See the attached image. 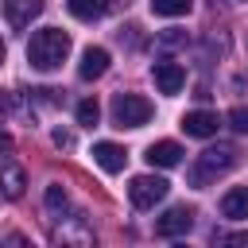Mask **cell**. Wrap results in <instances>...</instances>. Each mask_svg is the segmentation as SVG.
Listing matches in <instances>:
<instances>
[{
  "label": "cell",
  "instance_id": "25",
  "mask_svg": "<svg viewBox=\"0 0 248 248\" xmlns=\"http://www.w3.org/2000/svg\"><path fill=\"white\" fill-rule=\"evenodd\" d=\"M112 4H128V0H112Z\"/></svg>",
  "mask_w": 248,
  "mask_h": 248
},
{
  "label": "cell",
  "instance_id": "21",
  "mask_svg": "<svg viewBox=\"0 0 248 248\" xmlns=\"http://www.w3.org/2000/svg\"><path fill=\"white\" fill-rule=\"evenodd\" d=\"M54 143H58V147H70V143H74V136H70V132H62V128H58V132H54Z\"/></svg>",
  "mask_w": 248,
  "mask_h": 248
},
{
  "label": "cell",
  "instance_id": "14",
  "mask_svg": "<svg viewBox=\"0 0 248 248\" xmlns=\"http://www.w3.org/2000/svg\"><path fill=\"white\" fill-rule=\"evenodd\" d=\"M66 8H70V16L81 19V23H93V19L105 16V4H101V0H66Z\"/></svg>",
  "mask_w": 248,
  "mask_h": 248
},
{
  "label": "cell",
  "instance_id": "7",
  "mask_svg": "<svg viewBox=\"0 0 248 248\" xmlns=\"http://www.w3.org/2000/svg\"><path fill=\"white\" fill-rule=\"evenodd\" d=\"M89 155H93V163H97L101 170H108V174H120V170H124V163H128L124 147H120V143H112V140H97Z\"/></svg>",
  "mask_w": 248,
  "mask_h": 248
},
{
  "label": "cell",
  "instance_id": "3",
  "mask_svg": "<svg viewBox=\"0 0 248 248\" xmlns=\"http://www.w3.org/2000/svg\"><path fill=\"white\" fill-rule=\"evenodd\" d=\"M151 101L147 97H140V93H116L112 97V120H116V128H143L147 120H151Z\"/></svg>",
  "mask_w": 248,
  "mask_h": 248
},
{
  "label": "cell",
  "instance_id": "20",
  "mask_svg": "<svg viewBox=\"0 0 248 248\" xmlns=\"http://www.w3.org/2000/svg\"><path fill=\"white\" fill-rule=\"evenodd\" d=\"M221 244H236V248H248V232H229V236H217Z\"/></svg>",
  "mask_w": 248,
  "mask_h": 248
},
{
  "label": "cell",
  "instance_id": "9",
  "mask_svg": "<svg viewBox=\"0 0 248 248\" xmlns=\"http://www.w3.org/2000/svg\"><path fill=\"white\" fill-rule=\"evenodd\" d=\"M182 155H186V151H182L174 140H159V143H151V147H147V155H143V159H147L151 167H178V163H182Z\"/></svg>",
  "mask_w": 248,
  "mask_h": 248
},
{
  "label": "cell",
  "instance_id": "17",
  "mask_svg": "<svg viewBox=\"0 0 248 248\" xmlns=\"http://www.w3.org/2000/svg\"><path fill=\"white\" fill-rule=\"evenodd\" d=\"M46 209H50V213H62V209H66V190H62L58 182L46 186Z\"/></svg>",
  "mask_w": 248,
  "mask_h": 248
},
{
  "label": "cell",
  "instance_id": "23",
  "mask_svg": "<svg viewBox=\"0 0 248 248\" xmlns=\"http://www.w3.org/2000/svg\"><path fill=\"white\" fill-rule=\"evenodd\" d=\"M4 108H8V97H4V93H0V112H4Z\"/></svg>",
  "mask_w": 248,
  "mask_h": 248
},
{
  "label": "cell",
  "instance_id": "13",
  "mask_svg": "<svg viewBox=\"0 0 248 248\" xmlns=\"http://www.w3.org/2000/svg\"><path fill=\"white\" fill-rule=\"evenodd\" d=\"M0 194H4V198H12V202L23 194V170H19V167H12V163H8V167H0Z\"/></svg>",
  "mask_w": 248,
  "mask_h": 248
},
{
  "label": "cell",
  "instance_id": "10",
  "mask_svg": "<svg viewBox=\"0 0 248 248\" xmlns=\"http://www.w3.org/2000/svg\"><path fill=\"white\" fill-rule=\"evenodd\" d=\"M43 12V0H4V16L12 27H27Z\"/></svg>",
  "mask_w": 248,
  "mask_h": 248
},
{
  "label": "cell",
  "instance_id": "15",
  "mask_svg": "<svg viewBox=\"0 0 248 248\" xmlns=\"http://www.w3.org/2000/svg\"><path fill=\"white\" fill-rule=\"evenodd\" d=\"M151 12L174 19V16H186V12H190V0H151Z\"/></svg>",
  "mask_w": 248,
  "mask_h": 248
},
{
  "label": "cell",
  "instance_id": "22",
  "mask_svg": "<svg viewBox=\"0 0 248 248\" xmlns=\"http://www.w3.org/2000/svg\"><path fill=\"white\" fill-rule=\"evenodd\" d=\"M8 151H12V136H8V132H0V155H8Z\"/></svg>",
  "mask_w": 248,
  "mask_h": 248
},
{
  "label": "cell",
  "instance_id": "11",
  "mask_svg": "<svg viewBox=\"0 0 248 248\" xmlns=\"http://www.w3.org/2000/svg\"><path fill=\"white\" fill-rule=\"evenodd\" d=\"M105 70H108V50H105V46H89V50L81 54L78 78H81V81H93V78H101Z\"/></svg>",
  "mask_w": 248,
  "mask_h": 248
},
{
  "label": "cell",
  "instance_id": "18",
  "mask_svg": "<svg viewBox=\"0 0 248 248\" xmlns=\"http://www.w3.org/2000/svg\"><path fill=\"white\" fill-rule=\"evenodd\" d=\"M229 124H232L236 132H244V136H248V108H244V105H236V108L229 112Z\"/></svg>",
  "mask_w": 248,
  "mask_h": 248
},
{
  "label": "cell",
  "instance_id": "4",
  "mask_svg": "<svg viewBox=\"0 0 248 248\" xmlns=\"http://www.w3.org/2000/svg\"><path fill=\"white\" fill-rule=\"evenodd\" d=\"M167 190H170V182H167V178H159V174H136V178H132V186H128V198H132V205H136V209H151L155 202H163V198H167Z\"/></svg>",
  "mask_w": 248,
  "mask_h": 248
},
{
  "label": "cell",
  "instance_id": "8",
  "mask_svg": "<svg viewBox=\"0 0 248 248\" xmlns=\"http://www.w3.org/2000/svg\"><path fill=\"white\" fill-rule=\"evenodd\" d=\"M151 78H155L159 93H178V89L186 85V70H182L178 62H155V66H151Z\"/></svg>",
  "mask_w": 248,
  "mask_h": 248
},
{
  "label": "cell",
  "instance_id": "19",
  "mask_svg": "<svg viewBox=\"0 0 248 248\" xmlns=\"http://www.w3.org/2000/svg\"><path fill=\"white\" fill-rule=\"evenodd\" d=\"M159 43H163V46H182V43H186V31H174V27H170L167 35H159Z\"/></svg>",
  "mask_w": 248,
  "mask_h": 248
},
{
  "label": "cell",
  "instance_id": "5",
  "mask_svg": "<svg viewBox=\"0 0 248 248\" xmlns=\"http://www.w3.org/2000/svg\"><path fill=\"white\" fill-rule=\"evenodd\" d=\"M194 229V209L190 205H174V209H167L159 221H155V232L159 236H182V232H190Z\"/></svg>",
  "mask_w": 248,
  "mask_h": 248
},
{
  "label": "cell",
  "instance_id": "12",
  "mask_svg": "<svg viewBox=\"0 0 248 248\" xmlns=\"http://www.w3.org/2000/svg\"><path fill=\"white\" fill-rule=\"evenodd\" d=\"M221 217H229V221H244L248 217V186H232L221 198Z\"/></svg>",
  "mask_w": 248,
  "mask_h": 248
},
{
  "label": "cell",
  "instance_id": "2",
  "mask_svg": "<svg viewBox=\"0 0 248 248\" xmlns=\"http://www.w3.org/2000/svg\"><path fill=\"white\" fill-rule=\"evenodd\" d=\"M232 163H236V147H232V143H217V147L202 151V155H198V163L190 167V186H205L209 178L225 174Z\"/></svg>",
  "mask_w": 248,
  "mask_h": 248
},
{
  "label": "cell",
  "instance_id": "24",
  "mask_svg": "<svg viewBox=\"0 0 248 248\" xmlns=\"http://www.w3.org/2000/svg\"><path fill=\"white\" fill-rule=\"evenodd\" d=\"M0 62H4V39H0Z\"/></svg>",
  "mask_w": 248,
  "mask_h": 248
},
{
  "label": "cell",
  "instance_id": "1",
  "mask_svg": "<svg viewBox=\"0 0 248 248\" xmlns=\"http://www.w3.org/2000/svg\"><path fill=\"white\" fill-rule=\"evenodd\" d=\"M66 54H70V35L58 31V27H43V31H35L31 43H27V62H31L35 70H43V74L58 70V66L66 62Z\"/></svg>",
  "mask_w": 248,
  "mask_h": 248
},
{
  "label": "cell",
  "instance_id": "6",
  "mask_svg": "<svg viewBox=\"0 0 248 248\" xmlns=\"http://www.w3.org/2000/svg\"><path fill=\"white\" fill-rule=\"evenodd\" d=\"M217 128H221V120L209 108H194V112L182 116V132L194 136V140H209V136H217Z\"/></svg>",
  "mask_w": 248,
  "mask_h": 248
},
{
  "label": "cell",
  "instance_id": "16",
  "mask_svg": "<svg viewBox=\"0 0 248 248\" xmlns=\"http://www.w3.org/2000/svg\"><path fill=\"white\" fill-rule=\"evenodd\" d=\"M97 116H101V108H97V101H93V97H85V101L78 105V124H85V128H93V124H97Z\"/></svg>",
  "mask_w": 248,
  "mask_h": 248
}]
</instances>
